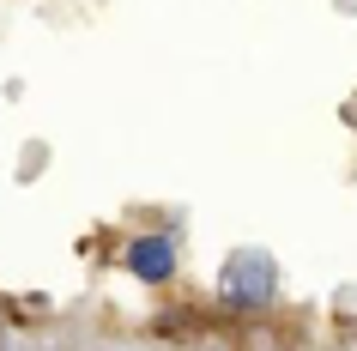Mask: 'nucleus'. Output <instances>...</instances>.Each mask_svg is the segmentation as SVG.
<instances>
[{
    "label": "nucleus",
    "instance_id": "1",
    "mask_svg": "<svg viewBox=\"0 0 357 351\" xmlns=\"http://www.w3.org/2000/svg\"><path fill=\"white\" fill-rule=\"evenodd\" d=\"M225 297L236 303V309H266L273 303V291H279V267L261 255V248H248V255H230L225 260Z\"/></svg>",
    "mask_w": 357,
    "mask_h": 351
},
{
    "label": "nucleus",
    "instance_id": "2",
    "mask_svg": "<svg viewBox=\"0 0 357 351\" xmlns=\"http://www.w3.org/2000/svg\"><path fill=\"white\" fill-rule=\"evenodd\" d=\"M121 267H128L133 278H146V285H164V278L176 273V242L169 237H133L128 255H121Z\"/></svg>",
    "mask_w": 357,
    "mask_h": 351
}]
</instances>
